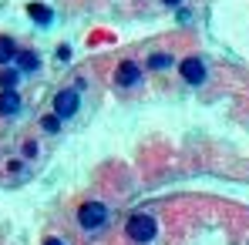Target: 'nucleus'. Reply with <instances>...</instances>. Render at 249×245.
<instances>
[{
	"label": "nucleus",
	"instance_id": "nucleus-1",
	"mask_svg": "<svg viewBox=\"0 0 249 245\" xmlns=\"http://www.w3.org/2000/svg\"><path fill=\"white\" fill-rule=\"evenodd\" d=\"M124 235H128V242H135V245H148L159 235V218L152 212H135L124 222Z\"/></svg>",
	"mask_w": 249,
	"mask_h": 245
},
{
	"label": "nucleus",
	"instance_id": "nucleus-2",
	"mask_svg": "<svg viewBox=\"0 0 249 245\" xmlns=\"http://www.w3.org/2000/svg\"><path fill=\"white\" fill-rule=\"evenodd\" d=\"M108 225V205L101 198H88L78 205V229L81 232H101Z\"/></svg>",
	"mask_w": 249,
	"mask_h": 245
},
{
	"label": "nucleus",
	"instance_id": "nucleus-3",
	"mask_svg": "<svg viewBox=\"0 0 249 245\" xmlns=\"http://www.w3.org/2000/svg\"><path fill=\"white\" fill-rule=\"evenodd\" d=\"M51 111H54L61 121H71V118L81 111V91H78V87H61V91H54Z\"/></svg>",
	"mask_w": 249,
	"mask_h": 245
},
{
	"label": "nucleus",
	"instance_id": "nucleus-4",
	"mask_svg": "<svg viewBox=\"0 0 249 245\" xmlns=\"http://www.w3.org/2000/svg\"><path fill=\"white\" fill-rule=\"evenodd\" d=\"M111 81H115V87H122V91L142 87V81H145V67H142L135 57H124V61H118V67H115Z\"/></svg>",
	"mask_w": 249,
	"mask_h": 245
},
{
	"label": "nucleus",
	"instance_id": "nucleus-5",
	"mask_svg": "<svg viewBox=\"0 0 249 245\" xmlns=\"http://www.w3.org/2000/svg\"><path fill=\"white\" fill-rule=\"evenodd\" d=\"M178 74H182V81L192 84V87L206 84V78H209L206 57H202V54H189V57H182V61H178Z\"/></svg>",
	"mask_w": 249,
	"mask_h": 245
},
{
	"label": "nucleus",
	"instance_id": "nucleus-6",
	"mask_svg": "<svg viewBox=\"0 0 249 245\" xmlns=\"http://www.w3.org/2000/svg\"><path fill=\"white\" fill-rule=\"evenodd\" d=\"M172 64H178V57H175L172 50H152V54L145 57V71H155V74L172 71Z\"/></svg>",
	"mask_w": 249,
	"mask_h": 245
},
{
	"label": "nucleus",
	"instance_id": "nucleus-7",
	"mask_svg": "<svg viewBox=\"0 0 249 245\" xmlns=\"http://www.w3.org/2000/svg\"><path fill=\"white\" fill-rule=\"evenodd\" d=\"M20 108H24V101H20V91L17 87L14 91H0V118H17Z\"/></svg>",
	"mask_w": 249,
	"mask_h": 245
},
{
	"label": "nucleus",
	"instance_id": "nucleus-8",
	"mask_svg": "<svg viewBox=\"0 0 249 245\" xmlns=\"http://www.w3.org/2000/svg\"><path fill=\"white\" fill-rule=\"evenodd\" d=\"M14 64H17V71H20V74H34V71L41 67V54H37V50H31V47H27V50H17Z\"/></svg>",
	"mask_w": 249,
	"mask_h": 245
},
{
	"label": "nucleus",
	"instance_id": "nucleus-9",
	"mask_svg": "<svg viewBox=\"0 0 249 245\" xmlns=\"http://www.w3.org/2000/svg\"><path fill=\"white\" fill-rule=\"evenodd\" d=\"M17 50H20V44H17V37H14V34H0V67L14 64Z\"/></svg>",
	"mask_w": 249,
	"mask_h": 245
},
{
	"label": "nucleus",
	"instance_id": "nucleus-10",
	"mask_svg": "<svg viewBox=\"0 0 249 245\" xmlns=\"http://www.w3.org/2000/svg\"><path fill=\"white\" fill-rule=\"evenodd\" d=\"M20 81V71H17V64H7V67H0V91H14Z\"/></svg>",
	"mask_w": 249,
	"mask_h": 245
},
{
	"label": "nucleus",
	"instance_id": "nucleus-11",
	"mask_svg": "<svg viewBox=\"0 0 249 245\" xmlns=\"http://www.w3.org/2000/svg\"><path fill=\"white\" fill-rule=\"evenodd\" d=\"M20 158L24 162H37L41 158V141L37 138H24L20 141Z\"/></svg>",
	"mask_w": 249,
	"mask_h": 245
},
{
	"label": "nucleus",
	"instance_id": "nucleus-12",
	"mask_svg": "<svg viewBox=\"0 0 249 245\" xmlns=\"http://www.w3.org/2000/svg\"><path fill=\"white\" fill-rule=\"evenodd\" d=\"M61 128H64V121H61V118H57L54 111H51V114H44V118H41V131H44V134H57Z\"/></svg>",
	"mask_w": 249,
	"mask_h": 245
},
{
	"label": "nucleus",
	"instance_id": "nucleus-13",
	"mask_svg": "<svg viewBox=\"0 0 249 245\" xmlns=\"http://www.w3.org/2000/svg\"><path fill=\"white\" fill-rule=\"evenodd\" d=\"M3 168H7V175H20V171L27 168V162H24V158H7Z\"/></svg>",
	"mask_w": 249,
	"mask_h": 245
},
{
	"label": "nucleus",
	"instance_id": "nucleus-14",
	"mask_svg": "<svg viewBox=\"0 0 249 245\" xmlns=\"http://www.w3.org/2000/svg\"><path fill=\"white\" fill-rule=\"evenodd\" d=\"M31 17L41 20V24H51V10H44L41 3H31Z\"/></svg>",
	"mask_w": 249,
	"mask_h": 245
},
{
	"label": "nucleus",
	"instance_id": "nucleus-15",
	"mask_svg": "<svg viewBox=\"0 0 249 245\" xmlns=\"http://www.w3.org/2000/svg\"><path fill=\"white\" fill-rule=\"evenodd\" d=\"M44 245H68L64 239H44Z\"/></svg>",
	"mask_w": 249,
	"mask_h": 245
},
{
	"label": "nucleus",
	"instance_id": "nucleus-16",
	"mask_svg": "<svg viewBox=\"0 0 249 245\" xmlns=\"http://www.w3.org/2000/svg\"><path fill=\"white\" fill-rule=\"evenodd\" d=\"M162 7H182V0H162Z\"/></svg>",
	"mask_w": 249,
	"mask_h": 245
}]
</instances>
